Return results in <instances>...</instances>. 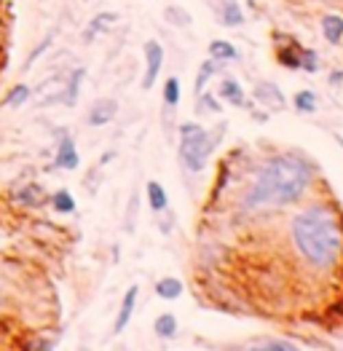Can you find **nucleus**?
<instances>
[{"label": "nucleus", "mask_w": 343, "mask_h": 351, "mask_svg": "<svg viewBox=\"0 0 343 351\" xmlns=\"http://www.w3.org/2000/svg\"><path fill=\"white\" fill-rule=\"evenodd\" d=\"M255 99H257V105H263V108H268V110H282L287 105L282 88L276 86V84H271V81H260V84H257Z\"/></svg>", "instance_id": "1a4fd4ad"}, {"label": "nucleus", "mask_w": 343, "mask_h": 351, "mask_svg": "<svg viewBox=\"0 0 343 351\" xmlns=\"http://www.w3.org/2000/svg\"><path fill=\"white\" fill-rule=\"evenodd\" d=\"M0 306H3V293H0Z\"/></svg>", "instance_id": "72a5a7b5"}, {"label": "nucleus", "mask_w": 343, "mask_h": 351, "mask_svg": "<svg viewBox=\"0 0 343 351\" xmlns=\"http://www.w3.org/2000/svg\"><path fill=\"white\" fill-rule=\"evenodd\" d=\"M156 295L161 300H177L182 295V282L177 276H164V279L156 282Z\"/></svg>", "instance_id": "a211bd4d"}, {"label": "nucleus", "mask_w": 343, "mask_h": 351, "mask_svg": "<svg viewBox=\"0 0 343 351\" xmlns=\"http://www.w3.org/2000/svg\"><path fill=\"white\" fill-rule=\"evenodd\" d=\"M338 143H341V147H343V140H338Z\"/></svg>", "instance_id": "f704fd0d"}, {"label": "nucleus", "mask_w": 343, "mask_h": 351, "mask_svg": "<svg viewBox=\"0 0 343 351\" xmlns=\"http://www.w3.org/2000/svg\"><path fill=\"white\" fill-rule=\"evenodd\" d=\"M115 22H118V14H113V11H102V14H97V16L88 22V27H86L84 40H86V43H91L97 32H102V29L110 27V25H115Z\"/></svg>", "instance_id": "f3484780"}, {"label": "nucleus", "mask_w": 343, "mask_h": 351, "mask_svg": "<svg viewBox=\"0 0 343 351\" xmlns=\"http://www.w3.org/2000/svg\"><path fill=\"white\" fill-rule=\"evenodd\" d=\"M292 105H295V110H298V113H316V108H319L316 94L311 91V88H300V91L295 94Z\"/></svg>", "instance_id": "412c9836"}, {"label": "nucleus", "mask_w": 343, "mask_h": 351, "mask_svg": "<svg viewBox=\"0 0 343 351\" xmlns=\"http://www.w3.org/2000/svg\"><path fill=\"white\" fill-rule=\"evenodd\" d=\"M145 75H143V88L150 91L156 86L158 75H161V67H164V49L158 40H147L145 43Z\"/></svg>", "instance_id": "20e7f679"}, {"label": "nucleus", "mask_w": 343, "mask_h": 351, "mask_svg": "<svg viewBox=\"0 0 343 351\" xmlns=\"http://www.w3.org/2000/svg\"><path fill=\"white\" fill-rule=\"evenodd\" d=\"M153 332L161 338V341H172L174 335H177V319H174V314H158L156 317V322H153Z\"/></svg>", "instance_id": "6ab92c4d"}, {"label": "nucleus", "mask_w": 343, "mask_h": 351, "mask_svg": "<svg viewBox=\"0 0 343 351\" xmlns=\"http://www.w3.org/2000/svg\"><path fill=\"white\" fill-rule=\"evenodd\" d=\"M57 346V338H29L25 343V349L32 351H46V349H54Z\"/></svg>", "instance_id": "c756f323"}, {"label": "nucleus", "mask_w": 343, "mask_h": 351, "mask_svg": "<svg viewBox=\"0 0 343 351\" xmlns=\"http://www.w3.org/2000/svg\"><path fill=\"white\" fill-rule=\"evenodd\" d=\"M330 84H333V86H338V84H343V73H341V70H335V73L330 75Z\"/></svg>", "instance_id": "2f4dec72"}, {"label": "nucleus", "mask_w": 343, "mask_h": 351, "mask_svg": "<svg viewBox=\"0 0 343 351\" xmlns=\"http://www.w3.org/2000/svg\"><path fill=\"white\" fill-rule=\"evenodd\" d=\"M276 59L285 64V67H298V46H295V51H289V49H282Z\"/></svg>", "instance_id": "7c9ffc66"}, {"label": "nucleus", "mask_w": 343, "mask_h": 351, "mask_svg": "<svg viewBox=\"0 0 343 351\" xmlns=\"http://www.w3.org/2000/svg\"><path fill=\"white\" fill-rule=\"evenodd\" d=\"M115 116H118V102L110 99V97H105V99H97V102L88 108L86 123H88V126H108Z\"/></svg>", "instance_id": "0eeeda50"}, {"label": "nucleus", "mask_w": 343, "mask_h": 351, "mask_svg": "<svg viewBox=\"0 0 343 351\" xmlns=\"http://www.w3.org/2000/svg\"><path fill=\"white\" fill-rule=\"evenodd\" d=\"M137 204H140V199H137V196H132V202H129V209H126V220H123V231H126V234H134V217H137Z\"/></svg>", "instance_id": "c85d7f7f"}, {"label": "nucleus", "mask_w": 343, "mask_h": 351, "mask_svg": "<svg viewBox=\"0 0 343 351\" xmlns=\"http://www.w3.org/2000/svg\"><path fill=\"white\" fill-rule=\"evenodd\" d=\"M137 298H140V287L137 285H132L126 295H123V300H121V308H118V314H115V322H113V332H123L129 322H132V317H134V308H137Z\"/></svg>", "instance_id": "6e6552de"}, {"label": "nucleus", "mask_w": 343, "mask_h": 351, "mask_svg": "<svg viewBox=\"0 0 343 351\" xmlns=\"http://www.w3.org/2000/svg\"><path fill=\"white\" fill-rule=\"evenodd\" d=\"M220 67H223V62H217V59H206V62H201L199 67V75H196V84H193V91H196V97H199L201 91L206 88V84L220 73Z\"/></svg>", "instance_id": "2eb2a0df"}, {"label": "nucleus", "mask_w": 343, "mask_h": 351, "mask_svg": "<svg viewBox=\"0 0 343 351\" xmlns=\"http://www.w3.org/2000/svg\"><path fill=\"white\" fill-rule=\"evenodd\" d=\"M311 182H314V169L303 156L279 153L257 169L255 180L241 196V212L255 215L295 204L309 193Z\"/></svg>", "instance_id": "f257e3e1"}, {"label": "nucleus", "mask_w": 343, "mask_h": 351, "mask_svg": "<svg viewBox=\"0 0 343 351\" xmlns=\"http://www.w3.org/2000/svg\"><path fill=\"white\" fill-rule=\"evenodd\" d=\"M180 78L177 75H169L167 81H164V105H167V110H172V116H174V110H177V105H180Z\"/></svg>", "instance_id": "aec40b11"}, {"label": "nucleus", "mask_w": 343, "mask_h": 351, "mask_svg": "<svg viewBox=\"0 0 343 351\" xmlns=\"http://www.w3.org/2000/svg\"><path fill=\"white\" fill-rule=\"evenodd\" d=\"M295 252L314 268H333L343 255V228L338 212L324 202L303 206L289 223Z\"/></svg>", "instance_id": "f03ea898"}, {"label": "nucleus", "mask_w": 343, "mask_h": 351, "mask_svg": "<svg viewBox=\"0 0 343 351\" xmlns=\"http://www.w3.org/2000/svg\"><path fill=\"white\" fill-rule=\"evenodd\" d=\"M14 202L19 206H27V209H38V206H43V202H46V193H43V188L38 182H27V185H22L14 193Z\"/></svg>", "instance_id": "9d476101"}, {"label": "nucleus", "mask_w": 343, "mask_h": 351, "mask_svg": "<svg viewBox=\"0 0 343 351\" xmlns=\"http://www.w3.org/2000/svg\"><path fill=\"white\" fill-rule=\"evenodd\" d=\"M217 94H220L228 105H233V108H244V105H247L244 88H241V84H239L236 78H223V81H220V88H217Z\"/></svg>", "instance_id": "ddd939ff"}, {"label": "nucleus", "mask_w": 343, "mask_h": 351, "mask_svg": "<svg viewBox=\"0 0 343 351\" xmlns=\"http://www.w3.org/2000/svg\"><path fill=\"white\" fill-rule=\"evenodd\" d=\"M54 167L64 169V172H75L81 167V156H78V147L75 140L70 134H62V140L57 143V153H54Z\"/></svg>", "instance_id": "39448f33"}, {"label": "nucleus", "mask_w": 343, "mask_h": 351, "mask_svg": "<svg viewBox=\"0 0 343 351\" xmlns=\"http://www.w3.org/2000/svg\"><path fill=\"white\" fill-rule=\"evenodd\" d=\"M51 206H54V212L59 215H73L75 212V199H73V193L70 191H57L54 196H51Z\"/></svg>", "instance_id": "5701e85b"}, {"label": "nucleus", "mask_w": 343, "mask_h": 351, "mask_svg": "<svg viewBox=\"0 0 343 351\" xmlns=\"http://www.w3.org/2000/svg\"><path fill=\"white\" fill-rule=\"evenodd\" d=\"M223 132H226L223 123H220L217 132L204 129L196 121L180 123V161H182V167L188 172H201L209 164L215 147L220 145V134Z\"/></svg>", "instance_id": "7ed1b4c3"}, {"label": "nucleus", "mask_w": 343, "mask_h": 351, "mask_svg": "<svg viewBox=\"0 0 343 351\" xmlns=\"http://www.w3.org/2000/svg\"><path fill=\"white\" fill-rule=\"evenodd\" d=\"M29 97H32V88L27 84H16V86H11V91L5 94V108H22Z\"/></svg>", "instance_id": "4be33fe9"}, {"label": "nucleus", "mask_w": 343, "mask_h": 351, "mask_svg": "<svg viewBox=\"0 0 343 351\" xmlns=\"http://www.w3.org/2000/svg\"><path fill=\"white\" fill-rule=\"evenodd\" d=\"M322 35L330 46H341L343 43V16L341 14H324L322 16Z\"/></svg>", "instance_id": "9b49d317"}, {"label": "nucleus", "mask_w": 343, "mask_h": 351, "mask_svg": "<svg viewBox=\"0 0 343 351\" xmlns=\"http://www.w3.org/2000/svg\"><path fill=\"white\" fill-rule=\"evenodd\" d=\"M0 35H3V27H0Z\"/></svg>", "instance_id": "c9c22d12"}, {"label": "nucleus", "mask_w": 343, "mask_h": 351, "mask_svg": "<svg viewBox=\"0 0 343 351\" xmlns=\"http://www.w3.org/2000/svg\"><path fill=\"white\" fill-rule=\"evenodd\" d=\"M164 19L169 22L172 27H191V14L185 11V8H180V5H169L167 11H164Z\"/></svg>", "instance_id": "b1692460"}, {"label": "nucleus", "mask_w": 343, "mask_h": 351, "mask_svg": "<svg viewBox=\"0 0 343 351\" xmlns=\"http://www.w3.org/2000/svg\"><path fill=\"white\" fill-rule=\"evenodd\" d=\"M199 110H206V113H220V110H223V105H220V99H215V94L201 91L199 94Z\"/></svg>", "instance_id": "bb28decb"}, {"label": "nucleus", "mask_w": 343, "mask_h": 351, "mask_svg": "<svg viewBox=\"0 0 343 351\" xmlns=\"http://www.w3.org/2000/svg\"><path fill=\"white\" fill-rule=\"evenodd\" d=\"M212 11L223 27H241L244 25V11H241L239 0H215Z\"/></svg>", "instance_id": "423d86ee"}, {"label": "nucleus", "mask_w": 343, "mask_h": 351, "mask_svg": "<svg viewBox=\"0 0 343 351\" xmlns=\"http://www.w3.org/2000/svg\"><path fill=\"white\" fill-rule=\"evenodd\" d=\"M250 349H265V351H292L298 349L295 343L289 341H282V338H274V341H252Z\"/></svg>", "instance_id": "a878e982"}, {"label": "nucleus", "mask_w": 343, "mask_h": 351, "mask_svg": "<svg viewBox=\"0 0 343 351\" xmlns=\"http://www.w3.org/2000/svg\"><path fill=\"white\" fill-rule=\"evenodd\" d=\"M298 67L306 70V73H316V70H319V57H316V51L298 46Z\"/></svg>", "instance_id": "393cba45"}, {"label": "nucleus", "mask_w": 343, "mask_h": 351, "mask_svg": "<svg viewBox=\"0 0 343 351\" xmlns=\"http://www.w3.org/2000/svg\"><path fill=\"white\" fill-rule=\"evenodd\" d=\"M51 40H54V35H49V38H43V40L38 43V49H35V51H29V57L25 59V64H22V70H29V67H32V64H35V62L40 59V54H43V51H46V49L51 46Z\"/></svg>", "instance_id": "cd10ccee"}, {"label": "nucleus", "mask_w": 343, "mask_h": 351, "mask_svg": "<svg viewBox=\"0 0 343 351\" xmlns=\"http://www.w3.org/2000/svg\"><path fill=\"white\" fill-rule=\"evenodd\" d=\"M110 158H115V150H108V153H105V156H102V161H99V164H102V167H105V164H110Z\"/></svg>", "instance_id": "473e14b6"}, {"label": "nucleus", "mask_w": 343, "mask_h": 351, "mask_svg": "<svg viewBox=\"0 0 343 351\" xmlns=\"http://www.w3.org/2000/svg\"><path fill=\"white\" fill-rule=\"evenodd\" d=\"M84 78H86V67H75V70L67 75V81H64V91H62V102H64L67 108H75Z\"/></svg>", "instance_id": "f8f14e48"}, {"label": "nucleus", "mask_w": 343, "mask_h": 351, "mask_svg": "<svg viewBox=\"0 0 343 351\" xmlns=\"http://www.w3.org/2000/svg\"><path fill=\"white\" fill-rule=\"evenodd\" d=\"M145 196H147V204H150L153 212H167L169 196H167V191H164V185H161L158 180H147V185H145Z\"/></svg>", "instance_id": "4468645a"}, {"label": "nucleus", "mask_w": 343, "mask_h": 351, "mask_svg": "<svg viewBox=\"0 0 343 351\" xmlns=\"http://www.w3.org/2000/svg\"><path fill=\"white\" fill-rule=\"evenodd\" d=\"M209 57L217 59V62H236V59H239V49H236L230 40L217 38V40L209 43Z\"/></svg>", "instance_id": "dca6fc26"}]
</instances>
